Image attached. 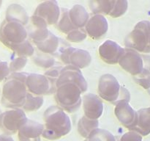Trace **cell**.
Masks as SVG:
<instances>
[{"mask_svg":"<svg viewBox=\"0 0 150 141\" xmlns=\"http://www.w3.org/2000/svg\"><path fill=\"white\" fill-rule=\"evenodd\" d=\"M143 58L144 68H146L150 71V56L147 54H142Z\"/></svg>","mask_w":150,"mask_h":141,"instance_id":"obj_38","label":"cell"},{"mask_svg":"<svg viewBox=\"0 0 150 141\" xmlns=\"http://www.w3.org/2000/svg\"><path fill=\"white\" fill-rule=\"evenodd\" d=\"M44 131L42 136L49 140H56L71 131V120L67 113L58 105H51L43 115Z\"/></svg>","mask_w":150,"mask_h":141,"instance_id":"obj_2","label":"cell"},{"mask_svg":"<svg viewBox=\"0 0 150 141\" xmlns=\"http://www.w3.org/2000/svg\"><path fill=\"white\" fill-rule=\"evenodd\" d=\"M81 90L76 85L65 83L57 87L54 98L57 105L64 111L73 113L77 111L81 104Z\"/></svg>","mask_w":150,"mask_h":141,"instance_id":"obj_3","label":"cell"},{"mask_svg":"<svg viewBox=\"0 0 150 141\" xmlns=\"http://www.w3.org/2000/svg\"><path fill=\"white\" fill-rule=\"evenodd\" d=\"M59 58L64 64L74 66L80 70L88 67L92 62L89 51L72 46L64 48L60 53Z\"/></svg>","mask_w":150,"mask_h":141,"instance_id":"obj_7","label":"cell"},{"mask_svg":"<svg viewBox=\"0 0 150 141\" xmlns=\"http://www.w3.org/2000/svg\"><path fill=\"white\" fill-rule=\"evenodd\" d=\"M65 83H73L77 85L82 93L87 90L88 85L81 70L72 66L63 67L59 78L57 80V87Z\"/></svg>","mask_w":150,"mask_h":141,"instance_id":"obj_12","label":"cell"},{"mask_svg":"<svg viewBox=\"0 0 150 141\" xmlns=\"http://www.w3.org/2000/svg\"><path fill=\"white\" fill-rule=\"evenodd\" d=\"M150 22L142 21L125 38L126 48L144 53L150 51Z\"/></svg>","mask_w":150,"mask_h":141,"instance_id":"obj_4","label":"cell"},{"mask_svg":"<svg viewBox=\"0 0 150 141\" xmlns=\"http://www.w3.org/2000/svg\"><path fill=\"white\" fill-rule=\"evenodd\" d=\"M32 61L38 67L42 68L45 69H49L54 66H55V58L54 56L51 54H45V53L41 52L40 51H35L33 57H32Z\"/></svg>","mask_w":150,"mask_h":141,"instance_id":"obj_26","label":"cell"},{"mask_svg":"<svg viewBox=\"0 0 150 141\" xmlns=\"http://www.w3.org/2000/svg\"><path fill=\"white\" fill-rule=\"evenodd\" d=\"M148 90V93H149V94L150 95V88H149V90Z\"/></svg>","mask_w":150,"mask_h":141,"instance_id":"obj_40","label":"cell"},{"mask_svg":"<svg viewBox=\"0 0 150 141\" xmlns=\"http://www.w3.org/2000/svg\"><path fill=\"white\" fill-rule=\"evenodd\" d=\"M120 66L133 76L139 74L144 69L142 55L137 51L125 48L124 54L119 61Z\"/></svg>","mask_w":150,"mask_h":141,"instance_id":"obj_10","label":"cell"},{"mask_svg":"<svg viewBox=\"0 0 150 141\" xmlns=\"http://www.w3.org/2000/svg\"><path fill=\"white\" fill-rule=\"evenodd\" d=\"M62 68L63 66H60V65H59V66L55 65V66H54L53 67H51V68L47 69V70H45V73H44V75H45L52 83L56 85L57 80H58V79L59 78ZM56 86H57V85H56Z\"/></svg>","mask_w":150,"mask_h":141,"instance_id":"obj_33","label":"cell"},{"mask_svg":"<svg viewBox=\"0 0 150 141\" xmlns=\"http://www.w3.org/2000/svg\"><path fill=\"white\" fill-rule=\"evenodd\" d=\"M28 118L22 109H12L0 115V129L6 135H13L26 123Z\"/></svg>","mask_w":150,"mask_h":141,"instance_id":"obj_6","label":"cell"},{"mask_svg":"<svg viewBox=\"0 0 150 141\" xmlns=\"http://www.w3.org/2000/svg\"><path fill=\"white\" fill-rule=\"evenodd\" d=\"M69 16L76 28L83 29L89 20V15L86 8L81 4H75L69 10Z\"/></svg>","mask_w":150,"mask_h":141,"instance_id":"obj_21","label":"cell"},{"mask_svg":"<svg viewBox=\"0 0 150 141\" xmlns=\"http://www.w3.org/2000/svg\"><path fill=\"white\" fill-rule=\"evenodd\" d=\"M98 51L103 61L113 65L119 63L120 58L124 54L125 48H122L115 41L107 40L100 46Z\"/></svg>","mask_w":150,"mask_h":141,"instance_id":"obj_15","label":"cell"},{"mask_svg":"<svg viewBox=\"0 0 150 141\" xmlns=\"http://www.w3.org/2000/svg\"><path fill=\"white\" fill-rule=\"evenodd\" d=\"M83 141H88V140L86 139V140H83Z\"/></svg>","mask_w":150,"mask_h":141,"instance_id":"obj_43","label":"cell"},{"mask_svg":"<svg viewBox=\"0 0 150 141\" xmlns=\"http://www.w3.org/2000/svg\"><path fill=\"white\" fill-rule=\"evenodd\" d=\"M30 18L28 16L23 6L18 4H11L6 10L5 20L7 21H15L26 26Z\"/></svg>","mask_w":150,"mask_h":141,"instance_id":"obj_19","label":"cell"},{"mask_svg":"<svg viewBox=\"0 0 150 141\" xmlns=\"http://www.w3.org/2000/svg\"><path fill=\"white\" fill-rule=\"evenodd\" d=\"M117 141H142V137L137 132L129 131L122 135Z\"/></svg>","mask_w":150,"mask_h":141,"instance_id":"obj_35","label":"cell"},{"mask_svg":"<svg viewBox=\"0 0 150 141\" xmlns=\"http://www.w3.org/2000/svg\"><path fill=\"white\" fill-rule=\"evenodd\" d=\"M35 45L38 51L45 53V54H51L52 56L57 55V53L59 52V51L61 46L60 39L51 31L46 40L41 43H35Z\"/></svg>","mask_w":150,"mask_h":141,"instance_id":"obj_22","label":"cell"},{"mask_svg":"<svg viewBox=\"0 0 150 141\" xmlns=\"http://www.w3.org/2000/svg\"><path fill=\"white\" fill-rule=\"evenodd\" d=\"M130 101L126 100L119 101L114 104V114L119 121L129 130L134 126L137 118V111L130 106Z\"/></svg>","mask_w":150,"mask_h":141,"instance_id":"obj_14","label":"cell"},{"mask_svg":"<svg viewBox=\"0 0 150 141\" xmlns=\"http://www.w3.org/2000/svg\"><path fill=\"white\" fill-rule=\"evenodd\" d=\"M44 102L43 96L35 95L31 93H27L26 100L23 104V110L27 112H34L39 110L42 106Z\"/></svg>","mask_w":150,"mask_h":141,"instance_id":"obj_27","label":"cell"},{"mask_svg":"<svg viewBox=\"0 0 150 141\" xmlns=\"http://www.w3.org/2000/svg\"><path fill=\"white\" fill-rule=\"evenodd\" d=\"M1 113H1V110H0V115H1Z\"/></svg>","mask_w":150,"mask_h":141,"instance_id":"obj_42","label":"cell"},{"mask_svg":"<svg viewBox=\"0 0 150 141\" xmlns=\"http://www.w3.org/2000/svg\"><path fill=\"white\" fill-rule=\"evenodd\" d=\"M122 100H126V101H130V93L129 92L127 88H125V87H121V90H120V96H119L118 99L116 102L119 101H122ZM115 102V103H116ZM114 103V104H115Z\"/></svg>","mask_w":150,"mask_h":141,"instance_id":"obj_37","label":"cell"},{"mask_svg":"<svg viewBox=\"0 0 150 141\" xmlns=\"http://www.w3.org/2000/svg\"><path fill=\"white\" fill-rule=\"evenodd\" d=\"M114 3L115 0H90L89 5L94 15L109 16L114 8Z\"/></svg>","mask_w":150,"mask_h":141,"instance_id":"obj_23","label":"cell"},{"mask_svg":"<svg viewBox=\"0 0 150 141\" xmlns=\"http://www.w3.org/2000/svg\"><path fill=\"white\" fill-rule=\"evenodd\" d=\"M56 27L59 32L64 34H68L73 29H76L72 23L69 16V10L65 7H62L59 21L56 24Z\"/></svg>","mask_w":150,"mask_h":141,"instance_id":"obj_25","label":"cell"},{"mask_svg":"<svg viewBox=\"0 0 150 141\" xmlns=\"http://www.w3.org/2000/svg\"><path fill=\"white\" fill-rule=\"evenodd\" d=\"M87 140L88 141H117L111 132L100 128L95 129L89 135Z\"/></svg>","mask_w":150,"mask_h":141,"instance_id":"obj_29","label":"cell"},{"mask_svg":"<svg viewBox=\"0 0 150 141\" xmlns=\"http://www.w3.org/2000/svg\"><path fill=\"white\" fill-rule=\"evenodd\" d=\"M84 115L92 120H98L103 112L102 98L93 93L85 94L82 98Z\"/></svg>","mask_w":150,"mask_h":141,"instance_id":"obj_16","label":"cell"},{"mask_svg":"<svg viewBox=\"0 0 150 141\" xmlns=\"http://www.w3.org/2000/svg\"><path fill=\"white\" fill-rule=\"evenodd\" d=\"M61 8L56 0H47L38 5L34 14L46 21L48 25L55 24L59 21Z\"/></svg>","mask_w":150,"mask_h":141,"instance_id":"obj_13","label":"cell"},{"mask_svg":"<svg viewBox=\"0 0 150 141\" xmlns=\"http://www.w3.org/2000/svg\"><path fill=\"white\" fill-rule=\"evenodd\" d=\"M26 86L29 93L35 95L43 96L55 93L57 86L44 74L29 73L26 79Z\"/></svg>","mask_w":150,"mask_h":141,"instance_id":"obj_8","label":"cell"},{"mask_svg":"<svg viewBox=\"0 0 150 141\" xmlns=\"http://www.w3.org/2000/svg\"><path fill=\"white\" fill-rule=\"evenodd\" d=\"M121 85L115 76L110 73L102 75L98 82V93L102 99L114 104L120 96Z\"/></svg>","mask_w":150,"mask_h":141,"instance_id":"obj_9","label":"cell"},{"mask_svg":"<svg viewBox=\"0 0 150 141\" xmlns=\"http://www.w3.org/2000/svg\"><path fill=\"white\" fill-rule=\"evenodd\" d=\"M10 49L18 56L21 57H32L35 52V49L32 42L29 39L21 43L16 45Z\"/></svg>","mask_w":150,"mask_h":141,"instance_id":"obj_28","label":"cell"},{"mask_svg":"<svg viewBox=\"0 0 150 141\" xmlns=\"http://www.w3.org/2000/svg\"><path fill=\"white\" fill-rule=\"evenodd\" d=\"M26 28L27 30L28 38L35 44L46 40L50 33L46 21L42 18L35 15L31 16Z\"/></svg>","mask_w":150,"mask_h":141,"instance_id":"obj_11","label":"cell"},{"mask_svg":"<svg viewBox=\"0 0 150 141\" xmlns=\"http://www.w3.org/2000/svg\"><path fill=\"white\" fill-rule=\"evenodd\" d=\"M135 82L146 90L150 88V71L146 68H144L143 70L139 74L133 76Z\"/></svg>","mask_w":150,"mask_h":141,"instance_id":"obj_31","label":"cell"},{"mask_svg":"<svg viewBox=\"0 0 150 141\" xmlns=\"http://www.w3.org/2000/svg\"><path fill=\"white\" fill-rule=\"evenodd\" d=\"M26 63H27V57H18L13 59L9 65L10 73L21 72V70L24 68Z\"/></svg>","mask_w":150,"mask_h":141,"instance_id":"obj_34","label":"cell"},{"mask_svg":"<svg viewBox=\"0 0 150 141\" xmlns=\"http://www.w3.org/2000/svg\"><path fill=\"white\" fill-rule=\"evenodd\" d=\"M130 131H133L139 135H148L150 132V107L143 108L137 111V118L134 126Z\"/></svg>","mask_w":150,"mask_h":141,"instance_id":"obj_20","label":"cell"},{"mask_svg":"<svg viewBox=\"0 0 150 141\" xmlns=\"http://www.w3.org/2000/svg\"><path fill=\"white\" fill-rule=\"evenodd\" d=\"M87 37V33L85 31L84 28L83 29H73L67 35V40L70 42L73 43H80L84 41Z\"/></svg>","mask_w":150,"mask_h":141,"instance_id":"obj_32","label":"cell"},{"mask_svg":"<svg viewBox=\"0 0 150 141\" xmlns=\"http://www.w3.org/2000/svg\"><path fill=\"white\" fill-rule=\"evenodd\" d=\"M128 8V1L127 0H115L114 8L109 14L111 17L119 18L123 16Z\"/></svg>","mask_w":150,"mask_h":141,"instance_id":"obj_30","label":"cell"},{"mask_svg":"<svg viewBox=\"0 0 150 141\" xmlns=\"http://www.w3.org/2000/svg\"><path fill=\"white\" fill-rule=\"evenodd\" d=\"M99 126V120H92L86 116L83 115L79 119L78 122V132L79 135L87 139L89 135L93 132L95 129H98Z\"/></svg>","mask_w":150,"mask_h":141,"instance_id":"obj_24","label":"cell"},{"mask_svg":"<svg viewBox=\"0 0 150 141\" xmlns=\"http://www.w3.org/2000/svg\"><path fill=\"white\" fill-rule=\"evenodd\" d=\"M10 68L7 62L0 60V82L6 79L10 75Z\"/></svg>","mask_w":150,"mask_h":141,"instance_id":"obj_36","label":"cell"},{"mask_svg":"<svg viewBox=\"0 0 150 141\" xmlns=\"http://www.w3.org/2000/svg\"><path fill=\"white\" fill-rule=\"evenodd\" d=\"M0 141H14V140L10 135L4 134L0 135Z\"/></svg>","mask_w":150,"mask_h":141,"instance_id":"obj_39","label":"cell"},{"mask_svg":"<svg viewBox=\"0 0 150 141\" xmlns=\"http://www.w3.org/2000/svg\"><path fill=\"white\" fill-rule=\"evenodd\" d=\"M28 40L26 26L15 21L4 20L0 26V41L4 45L11 48Z\"/></svg>","mask_w":150,"mask_h":141,"instance_id":"obj_5","label":"cell"},{"mask_svg":"<svg viewBox=\"0 0 150 141\" xmlns=\"http://www.w3.org/2000/svg\"><path fill=\"white\" fill-rule=\"evenodd\" d=\"M29 74L26 72L12 73L5 79L1 96V104L4 107L12 109L23 107L28 93L26 82Z\"/></svg>","mask_w":150,"mask_h":141,"instance_id":"obj_1","label":"cell"},{"mask_svg":"<svg viewBox=\"0 0 150 141\" xmlns=\"http://www.w3.org/2000/svg\"><path fill=\"white\" fill-rule=\"evenodd\" d=\"M44 131V125L28 119L18 132L19 141H41L40 136Z\"/></svg>","mask_w":150,"mask_h":141,"instance_id":"obj_18","label":"cell"},{"mask_svg":"<svg viewBox=\"0 0 150 141\" xmlns=\"http://www.w3.org/2000/svg\"><path fill=\"white\" fill-rule=\"evenodd\" d=\"M1 3H2V1H1V0H0V7H1Z\"/></svg>","mask_w":150,"mask_h":141,"instance_id":"obj_41","label":"cell"},{"mask_svg":"<svg viewBox=\"0 0 150 141\" xmlns=\"http://www.w3.org/2000/svg\"><path fill=\"white\" fill-rule=\"evenodd\" d=\"M85 31L92 39H100L108 29V24L106 18L102 15H93L89 18L84 27Z\"/></svg>","mask_w":150,"mask_h":141,"instance_id":"obj_17","label":"cell"}]
</instances>
